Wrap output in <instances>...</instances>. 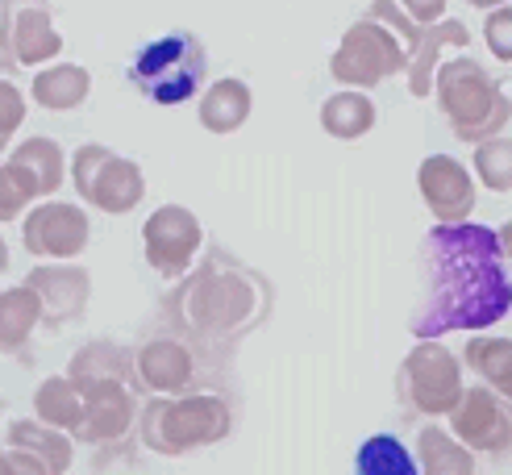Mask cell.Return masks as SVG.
I'll return each instance as SVG.
<instances>
[{
	"mask_svg": "<svg viewBox=\"0 0 512 475\" xmlns=\"http://www.w3.org/2000/svg\"><path fill=\"white\" fill-rule=\"evenodd\" d=\"M425 305L413 317V334L433 338L450 330H488L512 309L500 238L488 225L454 221L425 238Z\"/></svg>",
	"mask_w": 512,
	"mask_h": 475,
	"instance_id": "obj_1",
	"label": "cell"
},
{
	"mask_svg": "<svg viewBox=\"0 0 512 475\" xmlns=\"http://www.w3.org/2000/svg\"><path fill=\"white\" fill-rule=\"evenodd\" d=\"M433 84H438L442 113L450 117L454 134L467 138V142L500 134L508 125V117H512V105L496 88V80L488 71H479V63H471V59H454L446 67L438 63Z\"/></svg>",
	"mask_w": 512,
	"mask_h": 475,
	"instance_id": "obj_2",
	"label": "cell"
},
{
	"mask_svg": "<svg viewBox=\"0 0 512 475\" xmlns=\"http://www.w3.org/2000/svg\"><path fill=\"white\" fill-rule=\"evenodd\" d=\"M229 434V409L221 396H184V400H146L142 442L159 455H184L192 446L221 442Z\"/></svg>",
	"mask_w": 512,
	"mask_h": 475,
	"instance_id": "obj_3",
	"label": "cell"
},
{
	"mask_svg": "<svg viewBox=\"0 0 512 475\" xmlns=\"http://www.w3.org/2000/svg\"><path fill=\"white\" fill-rule=\"evenodd\" d=\"M130 80L146 100H155V105L192 100L204 80V46L184 30L163 34L134 55Z\"/></svg>",
	"mask_w": 512,
	"mask_h": 475,
	"instance_id": "obj_4",
	"label": "cell"
},
{
	"mask_svg": "<svg viewBox=\"0 0 512 475\" xmlns=\"http://www.w3.org/2000/svg\"><path fill=\"white\" fill-rule=\"evenodd\" d=\"M250 275L225 271L217 263H209L204 271H196L184 284V292L175 296V313L184 325H192L196 334H229L242 330L250 321Z\"/></svg>",
	"mask_w": 512,
	"mask_h": 475,
	"instance_id": "obj_5",
	"label": "cell"
},
{
	"mask_svg": "<svg viewBox=\"0 0 512 475\" xmlns=\"http://www.w3.org/2000/svg\"><path fill=\"white\" fill-rule=\"evenodd\" d=\"M404 67H408V50L400 46L392 25H383L375 17L354 21L338 46L334 63H329V71H334L342 84H358V88H371Z\"/></svg>",
	"mask_w": 512,
	"mask_h": 475,
	"instance_id": "obj_6",
	"label": "cell"
},
{
	"mask_svg": "<svg viewBox=\"0 0 512 475\" xmlns=\"http://www.w3.org/2000/svg\"><path fill=\"white\" fill-rule=\"evenodd\" d=\"M375 21L392 25L396 34H404L408 42V88H413V96H429L433 92V71H438V50L442 46H467L471 42V30L463 21H433V25H421L413 21L404 9H396V0H375L371 13Z\"/></svg>",
	"mask_w": 512,
	"mask_h": 475,
	"instance_id": "obj_7",
	"label": "cell"
},
{
	"mask_svg": "<svg viewBox=\"0 0 512 475\" xmlns=\"http://www.w3.org/2000/svg\"><path fill=\"white\" fill-rule=\"evenodd\" d=\"M71 175H75L80 196L92 200V205L105 209V213H130L146 192L138 163L113 155V150H105V146H84L80 155H75Z\"/></svg>",
	"mask_w": 512,
	"mask_h": 475,
	"instance_id": "obj_8",
	"label": "cell"
},
{
	"mask_svg": "<svg viewBox=\"0 0 512 475\" xmlns=\"http://www.w3.org/2000/svg\"><path fill=\"white\" fill-rule=\"evenodd\" d=\"M63 50L46 0H0V63L38 67Z\"/></svg>",
	"mask_w": 512,
	"mask_h": 475,
	"instance_id": "obj_9",
	"label": "cell"
},
{
	"mask_svg": "<svg viewBox=\"0 0 512 475\" xmlns=\"http://www.w3.org/2000/svg\"><path fill=\"white\" fill-rule=\"evenodd\" d=\"M400 396L421 413H450L458 405V396H463V375H458L450 350L438 342H421L404 359Z\"/></svg>",
	"mask_w": 512,
	"mask_h": 475,
	"instance_id": "obj_10",
	"label": "cell"
},
{
	"mask_svg": "<svg viewBox=\"0 0 512 475\" xmlns=\"http://www.w3.org/2000/svg\"><path fill=\"white\" fill-rule=\"evenodd\" d=\"M142 238H146V259H150V267H155L159 275H171V280L192 267L196 250H200V242H204L200 221H196L188 209H175V205H167V209H159L155 217H150L146 230H142Z\"/></svg>",
	"mask_w": 512,
	"mask_h": 475,
	"instance_id": "obj_11",
	"label": "cell"
},
{
	"mask_svg": "<svg viewBox=\"0 0 512 475\" xmlns=\"http://www.w3.org/2000/svg\"><path fill=\"white\" fill-rule=\"evenodd\" d=\"M88 234H92L88 217L80 209L50 200V205H38L30 217H25L21 242L38 259H75L88 246Z\"/></svg>",
	"mask_w": 512,
	"mask_h": 475,
	"instance_id": "obj_12",
	"label": "cell"
},
{
	"mask_svg": "<svg viewBox=\"0 0 512 475\" xmlns=\"http://www.w3.org/2000/svg\"><path fill=\"white\" fill-rule=\"evenodd\" d=\"M417 184H421V196L429 200L433 217L442 225H454V221H467L471 217V205H475V184H471V171L450 159V155H429L417 171Z\"/></svg>",
	"mask_w": 512,
	"mask_h": 475,
	"instance_id": "obj_13",
	"label": "cell"
},
{
	"mask_svg": "<svg viewBox=\"0 0 512 475\" xmlns=\"http://www.w3.org/2000/svg\"><path fill=\"white\" fill-rule=\"evenodd\" d=\"M450 413H454V434L475 450H500L512 438V417L504 409V396L492 388L479 384L467 388Z\"/></svg>",
	"mask_w": 512,
	"mask_h": 475,
	"instance_id": "obj_14",
	"label": "cell"
},
{
	"mask_svg": "<svg viewBox=\"0 0 512 475\" xmlns=\"http://www.w3.org/2000/svg\"><path fill=\"white\" fill-rule=\"evenodd\" d=\"M84 392V413H80V425L75 434L84 442H117L134 421V392L125 388L121 380H109V384H88L80 388Z\"/></svg>",
	"mask_w": 512,
	"mask_h": 475,
	"instance_id": "obj_15",
	"label": "cell"
},
{
	"mask_svg": "<svg viewBox=\"0 0 512 475\" xmlns=\"http://www.w3.org/2000/svg\"><path fill=\"white\" fill-rule=\"evenodd\" d=\"M25 288L38 296L46 325H67L88 305V271L84 267H34Z\"/></svg>",
	"mask_w": 512,
	"mask_h": 475,
	"instance_id": "obj_16",
	"label": "cell"
},
{
	"mask_svg": "<svg viewBox=\"0 0 512 475\" xmlns=\"http://www.w3.org/2000/svg\"><path fill=\"white\" fill-rule=\"evenodd\" d=\"M134 371H138V384L150 392H179V388H188L196 375L188 346H179L175 338L146 342L134 355Z\"/></svg>",
	"mask_w": 512,
	"mask_h": 475,
	"instance_id": "obj_17",
	"label": "cell"
},
{
	"mask_svg": "<svg viewBox=\"0 0 512 475\" xmlns=\"http://www.w3.org/2000/svg\"><path fill=\"white\" fill-rule=\"evenodd\" d=\"M9 171L17 175V184L30 192V200L46 196V192H55L63 184V150L50 138H30V142H21L13 150Z\"/></svg>",
	"mask_w": 512,
	"mask_h": 475,
	"instance_id": "obj_18",
	"label": "cell"
},
{
	"mask_svg": "<svg viewBox=\"0 0 512 475\" xmlns=\"http://www.w3.org/2000/svg\"><path fill=\"white\" fill-rule=\"evenodd\" d=\"M5 442H9V450H17V455H30L34 463H42L50 475H63L71 467V442L55 430V425L13 421Z\"/></svg>",
	"mask_w": 512,
	"mask_h": 475,
	"instance_id": "obj_19",
	"label": "cell"
},
{
	"mask_svg": "<svg viewBox=\"0 0 512 475\" xmlns=\"http://www.w3.org/2000/svg\"><path fill=\"white\" fill-rule=\"evenodd\" d=\"M250 117V88L242 80H217L200 100V121L213 134H234Z\"/></svg>",
	"mask_w": 512,
	"mask_h": 475,
	"instance_id": "obj_20",
	"label": "cell"
},
{
	"mask_svg": "<svg viewBox=\"0 0 512 475\" xmlns=\"http://www.w3.org/2000/svg\"><path fill=\"white\" fill-rule=\"evenodd\" d=\"M92 88V75L80 67V63H59V67H46L38 80H34V100L42 109H75L84 105V96Z\"/></svg>",
	"mask_w": 512,
	"mask_h": 475,
	"instance_id": "obj_21",
	"label": "cell"
},
{
	"mask_svg": "<svg viewBox=\"0 0 512 475\" xmlns=\"http://www.w3.org/2000/svg\"><path fill=\"white\" fill-rule=\"evenodd\" d=\"M38 321H42V305L25 284L13 292H0V350H5V355H13V350L30 342Z\"/></svg>",
	"mask_w": 512,
	"mask_h": 475,
	"instance_id": "obj_22",
	"label": "cell"
},
{
	"mask_svg": "<svg viewBox=\"0 0 512 475\" xmlns=\"http://www.w3.org/2000/svg\"><path fill=\"white\" fill-rule=\"evenodd\" d=\"M467 363L492 392L512 400V342L508 338H471L467 342Z\"/></svg>",
	"mask_w": 512,
	"mask_h": 475,
	"instance_id": "obj_23",
	"label": "cell"
},
{
	"mask_svg": "<svg viewBox=\"0 0 512 475\" xmlns=\"http://www.w3.org/2000/svg\"><path fill=\"white\" fill-rule=\"evenodd\" d=\"M321 125L334 138H363V134H371V125H375L371 96H363V92H338V96H329L325 109H321Z\"/></svg>",
	"mask_w": 512,
	"mask_h": 475,
	"instance_id": "obj_24",
	"label": "cell"
},
{
	"mask_svg": "<svg viewBox=\"0 0 512 475\" xmlns=\"http://www.w3.org/2000/svg\"><path fill=\"white\" fill-rule=\"evenodd\" d=\"M34 409L42 417V425H55V430H75L84 413V392L71 380H46L34 392Z\"/></svg>",
	"mask_w": 512,
	"mask_h": 475,
	"instance_id": "obj_25",
	"label": "cell"
},
{
	"mask_svg": "<svg viewBox=\"0 0 512 475\" xmlns=\"http://www.w3.org/2000/svg\"><path fill=\"white\" fill-rule=\"evenodd\" d=\"M417 455H421L425 475H475V463L467 455V446H458L442 430H433V425H429V430H421Z\"/></svg>",
	"mask_w": 512,
	"mask_h": 475,
	"instance_id": "obj_26",
	"label": "cell"
},
{
	"mask_svg": "<svg viewBox=\"0 0 512 475\" xmlns=\"http://www.w3.org/2000/svg\"><path fill=\"white\" fill-rule=\"evenodd\" d=\"M125 375H130V367H125L121 350L109 346V342H96V346L80 350V355L71 359V375H67V380L88 388V384H109V380H121L125 384Z\"/></svg>",
	"mask_w": 512,
	"mask_h": 475,
	"instance_id": "obj_27",
	"label": "cell"
},
{
	"mask_svg": "<svg viewBox=\"0 0 512 475\" xmlns=\"http://www.w3.org/2000/svg\"><path fill=\"white\" fill-rule=\"evenodd\" d=\"M358 475H417V463L404 442L392 434H375L358 446Z\"/></svg>",
	"mask_w": 512,
	"mask_h": 475,
	"instance_id": "obj_28",
	"label": "cell"
},
{
	"mask_svg": "<svg viewBox=\"0 0 512 475\" xmlns=\"http://www.w3.org/2000/svg\"><path fill=\"white\" fill-rule=\"evenodd\" d=\"M475 171L492 192H512V138L475 142Z\"/></svg>",
	"mask_w": 512,
	"mask_h": 475,
	"instance_id": "obj_29",
	"label": "cell"
},
{
	"mask_svg": "<svg viewBox=\"0 0 512 475\" xmlns=\"http://www.w3.org/2000/svg\"><path fill=\"white\" fill-rule=\"evenodd\" d=\"M483 42L500 63H512V5L492 9L488 25H483Z\"/></svg>",
	"mask_w": 512,
	"mask_h": 475,
	"instance_id": "obj_30",
	"label": "cell"
},
{
	"mask_svg": "<svg viewBox=\"0 0 512 475\" xmlns=\"http://www.w3.org/2000/svg\"><path fill=\"white\" fill-rule=\"evenodd\" d=\"M21 121H25V96L9 80H0V142H9V134Z\"/></svg>",
	"mask_w": 512,
	"mask_h": 475,
	"instance_id": "obj_31",
	"label": "cell"
},
{
	"mask_svg": "<svg viewBox=\"0 0 512 475\" xmlns=\"http://www.w3.org/2000/svg\"><path fill=\"white\" fill-rule=\"evenodd\" d=\"M25 200H30V192L17 184V175L9 167H0V221H13L25 209Z\"/></svg>",
	"mask_w": 512,
	"mask_h": 475,
	"instance_id": "obj_32",
	"label": "cell"
},
{
	"mask_svg": "<svg viewBox=\"0 0 512 475\" xmlns=\"http://www.w3.org/2000/svg\"><path fill=\"white\" fill-rule=\"evenodd\" d=\"M404 13L421 21V25H433V21H442L446 17V0H400Z\"/></svg>",
	"mask_w": 512,
	"mask_h": 475,
	"instance_id": "obj_33",
	"label": "cell"
},
{
	"mask_svg": "<svg viewBox=\"0 0 512 475\" xmlns=\"http://www.w3.org/2000/svg\"><path fill=\"white\" fill-rule=\"evenodd\" d=\"M496 238H500V250H504V255H508V259H512V221L504 225V230H500Z\"/></svg>",
	"mask_w": 512,
	"mask_h": 475,
	"instance_id": "obj_34",
	"label": "cell"
},
{
	"mask_svg": "<svg viewBox=\"0 0 512 475\" xmlns=\"http://www.w3.org/2000/svg\"><path fill=\"white\" fill-rule=\"evenodd\" d=\"M467 5H475V9H500L504 0H467Z\"/></svg>",
	"mask_w": 512,
	"mask_h": 475,
	"instance_id": "obj_35",
	"label": "cell"
},
{
	"mask_svg": "<svg viewBox=\"0 0 512 475\" xmlns=\"http://www.w3.org/2000/svg\"><path fill=\"white\" fill-rule=\"evenodd\" d=\"M5 263H9V250H5V242H0V271H5Z\"/></svg>",
	"mask_w": 512,
	"mask_h": 475,
	"instance_id": "obj_36",
	"label": "cell"
},
{
	"mask_svg": "<svg viewBox=\"0 0 512 475\" xmlns=\"http://www.w3.org/2000/svg\"><path fill=\"white\" fill-rule=\"evenodd\" d=\"M0 150H5V142H0Z\"/></svg>",
	"mask_w": 512,
	"mask_h": 475,
	"instance_id": "obj_37",
	"label": "cell"
}]
</instances>
